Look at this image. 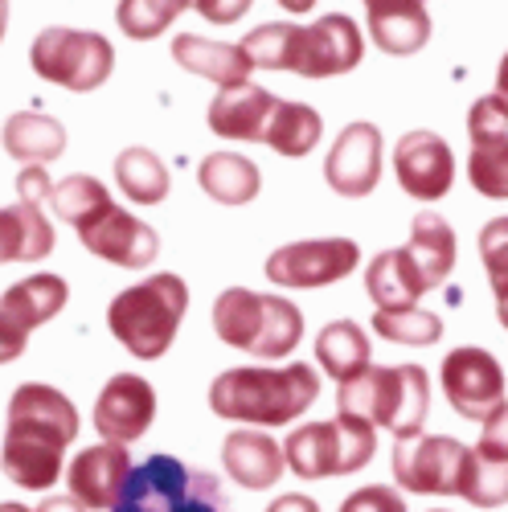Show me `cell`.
<instances>
[{"label": "cell", "mask_w": 508, "mask_h": 512, "mask_svg": "<svg viewBox=\"0 0 508 512\" xmlns=\"http://www.w3.org/2000/svg\"><path fill=\"white\" fill-rule=\"evenodd\" d=\"M197 185L218 205H250L263 189V173L242 152H209L197 164Z\"/></svg>", "instance_id": "obj_26"}, {"label": "cell", "mask_w": 508, "mask_h": 512, "mask_svg": "<svg viewBox=\"0 0 508 512\" xmlns=\"http://www.w3.org/2000/svg\"><path fill=\"white\" fill-rule=\"evenodd\" d=\"M185 312H189L185 279L164 271V275H148L127 291H119L107 308V328L132 357L160 361L173 349Z\"/></svg>", "instance_id": "obj_4"}, {"label": "cell", "mask_w": 508, "mask_h": 512, "mask_svg": "<svg viewBox=\"0 0 508 512\" xmlns=\"http://www.w3.org/2000/svg\"><path fill=\"white\" fill-rule=\"evenodd\" d=\"M472 447H463L451 435H414L394 447L390 472L402 492L418 496H459L463 472H468Z\"/></svg>", "instance_id": "obj_8"}, {"label": "cell", "mask_w": 508, "mask_h": 512, "mask_svg": "<svg viewBox=\"0 0 508 512\" xmlns=\"http://www.w3.org/2000/svg\"><path fill=\"white\" fill-rule=\"evenodd\" d=\"M316 398H320V373L304 361H291L283 369L238 365L218 373L214 386H209V410L226 422L259 426V431L295 422L312 410Z\"/></svg>", "instance_id": "obj_3"}, {"label": "cell", "mask_w": 508, "mask_h": 512, "mask_svg": "<svg viewBox=\"0 0 508 512\" xmlns=\"http://www.w3.org/2000/svg\"><path fill=\"white\" fill-rule=\"evenodd\" d=\"M439 381H443L447 406H451L459 418H472V422H484V418L508 398L500 361H496L488 349H476V345L451 349V353L443 357Z\"/></svg>", "instance_id": "obj_10"}, {"label": "cell", "mask_w": 508, "mask_h": 512, "mask_svg": "<svg viewBox=\"0 0 508 512\" xmlns=\"http://www.w3.org/2000/svg\"><path fill=\"white\" fill-rule=\"evenodd\" d=\"M468 181L476 185V193H480V197L508 201V132L472 136V152H468Z\"/></svg>", "instance_id": "obj_32"}, {"label": "cell", "mask_w": 508, "mask_h": 512, "mask_svg": "<svg viewBox=\"0 0 508 512\" xmlns=\"http://www.w3.org/2000/svg\"><path fill=\"white\" fill-rule=\"evenodd\" d=\"M373 345H369V332L357 320H332L320 328L316 336V365L332 377V381H349L361 369H369L373 361Z\"/></svg>", "instance_id": "obj_28"}, {"label": "cell", "mask_w": 508, "mask_h": 512, "mask_svg": "<svg viewBox=\"0 0 508 512\" xmlns=\"http://www.w3.org/2000/svg\"><path fill=\"white\" fill-rule=\"evenodd\" d=\"M173 58L177 66H185L197 78H209L222 87H238V82H250V58L242 54V46H230V41H214V37H197V33H177L173 37Z\"/></svg>", "instance_id": "obj_22"}, {"label": "cell", "mask_w": 508, "mask_h": 512, "mask_svg": "<svg viewBox=\"0 0 508 512\" xmlns=\"http://www.w3.org/2000/svg\"><path fill=\"white\" fill-rule=\"evenodd\" d=\"M459 496L468 504H476V508L508 504V463H492V459L472 451L468 472H463V484H459Z\"/></svg>", "instance_id": "obj_35"}, {"label": "cell", "mask_w": 508, "mask_h": 512, "mask_svg": "<svg viewBox=\"0 0 508 512\" xmlns=\"http://www.w3.org/2000/svg\"><path fill=\"white\" fill-rule=\"evenodd\" d=\"M50 205H54V218H62L66 226H82L91 222L99 209L111 205V189L99 181V177H87V173H70L66 181H54V193H50Z\"/></svg>", "instance_id": "obj_33"}, {"label": "cell", "mask_w": 508, "mask_h": 512, "mask_svg": "<svg viewBox=\"0 0 508 512\" xmlns=\"http://www.w3.org/2000/svg\"><path fill=\"white\" fill-rule=\"evenodd\" d=\"M324 136V119L316 107L308 103H291V99H279L275 111H271V123H267V132H263V144L275 148L279 156H291V160H300L308 156Z\"/></svg>", "instance_id": "obj_29"}, {"label": "cell", "mask_w": 508, "mask_h": 512, "mask_svg": "<svg viewBox=\"0 0 508 512\" xmlns=\"http://www.w3.org/2000/svg\"><path fill=\"white\" fill-rule=\"evenodd\" d=\"M472 451L492 459V463H508V398L484 418V435H480V443Z\"/></svg>", "instance_id": "obj_38"}, {"label": "cell", "mask_w": 508, "mask_h": 512, "mask_svg": "<svg viewBox=\"0 0 508 512\" xmlns=\"http://www.w3.org/2000/svg\"><path fill=\"white\" fill-rule=\"evenodd\" d=\"M33 512H87V508H82L74 496H46Z\"/></svg>", "instance_id": "obj_44"}, {"label": "cell", "mask_w": 508, "mask_h": 512, "mask_svg": "<svg viewBox=\"0 0 508 512\" xmlns=\"http://www.w3.org/2000/svg\"><path fill=\"white\" fill-rule=\"evenodd\" d=\"M74 402L46 386L25 381L13 390L5 410V439H0V472L25 492H50L66 476V447L78 439Z\"/></svg>", "instance_id": "obj_1"}, {"label": "cell", "mask_w": 508, "mask_h": 512, "mask_svg": "<svg viewBox=\"0 0 508 512\" xmlns=\"http://www.w3.org/2000/svg\"><path fill=\"white\" fill-rule=\"evenodd\" d=\"M254 0H189V9L197 17H205L209 25H234L250 13Z\"/></svg>", "instance_id": "obj_40"}, {"label": "cell", "mask_w": 508, "mask_h": 512, "mask_svg": "<svg viewBox=\"0 0 508 512\" xmlns=\"http://www.w3.org/2000/svg\"><path fill=\"white\" fill-rule=\"evenodd\" d=\"M54 222L33 201L0 205V267L5 263H37L54 254Z\"/></svg>", "instance_id": "obj_21"}, {"label": "cell", "mask_w": 508, "mask_h": 512, "mask_svg": "<svg viewBox=\"0 0 508 512\" xmlns=\"http://www.w3.org/2000/svg\"><path fill=\"white\" fill-rule=\"evenodd\" d=\"M189 480L193 472L177 455H148L132 467L111 512H177V504L189 492Z\"/></svg>", "instance_id": "obj_17"}, {"label": "cell", "mask_w": 508, "mask_h": 512, "mask_svg": "<svg viewBox=\"0 0 508 512\" xmlns=\"http://www.w3.org/2000/svg\"><path fill=\"white\" fill-rule=\"evenodd\" d=\"M132 451L123 443H95L82 447L66 463V496H74L87 512H111L127 476H132Z\"/></svg>", "instance_id": "obj_15"}, {"label": "cell", "mask_w": 508, "mask_h": 512, "mask_svg": "<svg viewBox=\"0 0 508 512\" xmlns=\"http://www.w3.org/2000/svg\"><path fill=\"white\" fill-rule=\"evenodd\" d=\"M214 332L222 345L263 357V361H283L287 353L300 349L304 340V312L295 308L287 295H267L250 287H226L214 300Z\"/></svg>", "instance_id": "obj_5"}, {"label": "cell", "mask_w": 508, "mask_h": 512, "mask_svg": "<svg viewBox=\"0 0 508 512\" xmlns=\"http://www.w3.org/2000/svg\"><path fill=\"white\" fill-rule=\"evenodd\" d=\"M341 512H410V508L390 484H365L341 504Z\"/></svg>", "instance_id": "obj_39"}, {"label": "cell", "mask_w": 508, "mask_h": 512, "mask_svg": "<svg viewBox=\"0 0 508 512\" xmlns=\"http://www.w3.org/2000/svg\"><path fill=\"white\" fill-rule=\"evenodd\" d=\"M275 103L279 95H271L267 87H254V82L222 87L214 103H209V132L222 140H238V144H263Z\"/></svg>", "instance_id": "obj_18"}, {"label": "cell", "mask_w": 508, "mask_h": 512, "mask_svg": "<svg viewBox=\"0 0 508 512\" xmlns=\"http://www.w3.org/2000/svg\"><path fill=\"white\" fill-rule=\"evenodd\" d=\"M238 46L254 70H291L304 78L349 74L365 58V37L349 13H328L312 25L271 21L250 29Z\"/></svg>", "instance_id": "obj_2"}, {"label": "cell", "mask_w": 508, "mask_h": 512, "mask_svg": "<svg viewBox=\"0 0 508 512\" xmlns=\"http://www.w3.org/2000/svg\"><path fill=\"white\" fill-rule=\"evenodd\" d=\"M435 512H447V508H435Z\"/></svg>", "instance_id": "obj_50"}, {"label": "cell", "mask_w": 508, "mask_h": 512, "mask_svg": "<svg viewBox=\"0 0 508 512\" xmlns=\"http://www.w3.org/2000/svg\"><path fill=\"white\" fill-rule=\"evenodd\" d=\"M115 185L136 205H160L168 197V189H173L164 160L152 148H123L115 156Z\"/></svg>", "instance_id": "obj_30"}, {"label": "cell", "mask_w": 508, "mask_h": 512, "mask_svg": "<svg viewBox=\"0 0 508 512\" xmlns=\"http://www.w3.org/2000/svg\"><path fill=\"white\" fill-rule=\"evenodd\" d=\"M365 291L377 308H414L422 295H427V283H422L410 250H381L369 259L365 267Z\"/></svg>", "instance_id": "obj_23"}, {"label": "cell", "mask_w": 508, "mask_h": 512, "mask_svg": "<svg viewBox=\"0 0 508 512\" xmlns=\"http://www.w3.org/2000/svg\"><path fill=\"white\" fill-rule=\"evenodd\" d=\"M29 328H21L5 308H0V365H9V361H17L21 353H25V345H29Z\"/></svg>", "instance_id": "obj_42"}, {"label": "cell", "mask_w": 508, "mask_h": 512, "mask_svg": "<svg viewBox=\"0 0 508 512\" xmlns=\"http://www.w3.org/2000/svg\"><path fill=\"white\" fill-rule=\"evenodd\" d=\"M480 263L488 271L492 291L508 283V218H492L480 230Z\"/></svg>", "instance_id": "obj_36"}, {"label": "cell", "mask_w": 508, "mask_h": 512, "mask_svg": "<svg viewBox=\"0 0 508 512\" xmlns=\"http://www.w3.org/2000/svg\"><path fill=\"white\" fill-rule=\"evenodd\" d=\"M369 37L381 54L410 58L431 41L427 0H365Z\"/></svg>", "instance_id": "obj_19"}, {"label": "cell", "mask_w": 508, "mask_h": 512, "mask_svg": "<svg viewBox=\"0 0 508 512\" xmlns=\"http://www.w3.org/2000/svg\"><path fill=\"white\" fill-rule=\"evenodd\" d=\"M492 295H496V320H500V324H504V332H508V283H504V287H496Z\"/></svg>", "instance_id": "obj_46"}, {"label": "cell", "mask_w": 508, "mask_h": 512, "mask_svg": "<svg viewBox=\"0 0 508 512\" xmlns=\"http://www.w3.org/2000/svg\"><path fill=\"white\" fill-rule=\"evenodd\" d=\"M267 512H320V504L312 496H304V492H287V496H275L267 504Z\"/></svg>", "instance_id": "obj_43"}, {"label": "cell", "mask_w": 508, "mask_h": 512, "mask_svg": "<svg viewBox=\"0 0 508 512\" xmlns=\"http://www.w3.org/2000/svg\"><path fill=\"white\" fill-rule=\"evenodd\" d=\"M0 512H33V508H25V504H17V500H0Z\"/></svg>", "instance_id": "obj_49"}, {"label": "cell", "mask_w": 508, "mask_h": 512, "mask_svg": "<svg viewBox=\"0 0 508 512\" xmlns=\"http://www.w3.org/2000/svg\"><path fill=\"white\" fill-rule=\"evenodd\" d=\"M0 144L13 160L25 164H54L66 152V127L54 115H41V111H17L5 119V132H0Z\"/></svg>", "instance_id": "obj_24"}, {"label": "cell", "mask_w": 508, "mask_h": 512, "mask_svg": "<svg viewBox=\"0 0 508 512\" xmlns=\"http://www.w3.org/2000/svg\"><path fill=\"white\" fill-rule=\"evenodd\" d=\"M361 267V246L353 238H308L287 242L267 259V279L279 287L312 291L349 279Z\"/></svg>", "instance_id": "obj_9"}, {"label": "cell", "mask_w": 508, "mask_h": 512, "mask_svg": "<svg viewBox=\"0 0 508 512\" xmlns=\"http://www.w3.org/2000/svg\"><path fill=\"white\" fill-rule=\"evenodd\" d=\"M74 234L95 259H103L111 267H123V271H144V267L156 263V254H160L156 230L144 226L140 218H132L127 209H119L115 201L107 209H99L91 222H82Z\"/></svg>", "instance_id": "obj_11"}, {"label": "cell", "mask_w": 508, "mask_h": 512, "mask_svg": "<svg viewBox=\"0 0 508 512\" xmlns=\"http://www.w3.org/2000/svg\"><path fill=\"white\" fill-rule=\"evenodd\" d=\"M377 451V426L336 414L332 422H300L283 439V463L300 480L353 476Z\"/></svg>", "instance_id": "obj_6"}, {"label": "cell", "mask_w": 508, "mask_h": 512, "mask_svg": "<svg viewBox=\"0 0 508 512\" xmlns=\"http://www.w3.org/2000/svg\"><path fill=\"white\" fill-rule=\"evenodd\" d=\"M29 66L41 82H50V87L87 95V91H99L111 78L115 46L95 29L46 25L29 46Z\"/></svg>", "instance_id": "obj_7"}, {"label": "cell", "mask_w": 508, "mask_h": 512, "mask_svg": "<svg viewBox=\"0 0 508 512\" xmlns=\"http://www.w3.org/2000/svg\"><path fill=\"white\" fill-rule=\"evenodd\" d=\"M381 127L369 119H357L349 127H341V136L332 140L328 160H324V181L332 193L341 197H369L381 181Z\"/></svg>", "instance_id": "obj_12"}, {"label": "cell", "mask_w": 508, "mask_h": 512, "mask_svg": "<svg viewBox=\"0 0 508 512\" xmlns=\"http://www.w3.org/2000/svg\"><path fill=\"white\" fill-rule=\"evenodd\" d=\"M394 177L414 201H443L455 185V156L447 140L427 127H414L394 144Z\"/></svg>", "instance_id": "obj_13"}, {"label": "cell", "mask_w": 508, "mask_h": 512, "mask_svg": "<svg viewBox=\"0 0 508 512\" xmlns=\"http://www.w3.org/2000/svg\"><path fill=\"white\" fill-rule=\"evenodd\" d=\"M177 512H230V500H226L222 480L214 472H193L189 492L177 504Z\"/></svg>", "instance_id": "obj_37"}, {"label": "cell", "mask_w": 508, "mask_h": 512, "mask_svg": "<svg viewBox=\"0 0 508 512\" xmlns=\"http://www.w3.org/2000/svg\"><path fill=\"white\" fill-rule=\"evenodd\" d=\"M70 300V283L62 275H50V271H37L29 279H17L5 295H0V308H5L21 328H41L50 324Z\"/></svg>", "instance_id": "obj_27"}, {"label": "cell", "mask_w": 508, "mask_h": 512, "mask_svg": "<svg viewBox=\"0 0 508 512\" xmlns=\"http://www.w3.org/2000/svg\"><path fill=\"white\" fill-rule=\"evenodd\" d=\"M373 332L394 340V345H406V349H431L443 340V316L418 308V304L414 308H377Z\"/></svg>", "instance_id": "obj_31"}, {"label": "cell", "mask_w": 508, "mask_h": 512, "mask_svg": "<svg viewBox=\"0 0 508 512\" xmlns=\"http://www.w3.org/2000/svg\"><path fill=\"white\" fill-rule=\"evenodd\" d=\"M402 394H406V377L402 365H369L357 377L336 386V414L361 418L381 431H398L402 418Z\"/></svg>", "instance_id": "obj_16"}, {"label": "cell", "mask_w": 508, "mask_h": 512, "mask_svg": "<svg viewBox=\"0 0 508 512\" xmlns=\"http://www.w3.org/2000/svg\"><path fill=\"white\" fill-rule=\"evenodd\" d=\"M222 463L234 484H242L246 492H263L275 488L287 472L283 463V443H275L259 426H238L222 443Z\"/></svg>", "instance_id": "obj_20"}, {"label": "cell", "mask_w": 508, "mask_h": 512, "mask_svg": "<svg viewBox=\"0 0 508 512\" xmlns=\"http://www.w3.org/2000/svg\"><path fill=\"white\" fill-rule=\"evenodd\" d=\"M406 250H410V259H414L422 283H427V291H431V287L447 283V275L455 271L459 242H455V230H451L447 218H439V213H431V209H422V213H414V222H410Z\"/></svg>", "instance_id": "obj_25"}, {"label": "cell", "mask_w": 508, "mask_h": 512, "mask_svg": "<svg viewBox=\"0 0 508 512\" xmlns=\"http://www.w3.org/2000/svg\"><path fill=\"white\" fill-rule=\"evenodd\" d=\"M17 201H33V205H46L50 201V193H54V181H50V173L41 164H25L21 173H17Z\"/></svg>", "instance_id": "obj_41"}, {"label": "cell", "mask_w": 508, "mask_h": 512, "mask_svg": "<svg viewBox=\"0 0 508 512\" xmlns=\"http://www.w3.org/2000/svg\"><path fill=\"white\" fill-rule=\"evenodd\" d=\"M5 29H9V0H0V41H5Z\"/></svg>", "instance_id": "obj_48"}, {"label": "cell", "mask_w": 508, "mask_h": 512, "mask_svg": "<svg viewBox=\"0 0 508 512\" xmlns=\"http://www.w3.org/2000/svg\"><path fill=\"white\" fill-rule=\"evenodd\" d=\"M492 95L508 107V54H504V58H500V66H496V91H492Z\"/></svg>", "instance_id": "obj_45"}, {"label": "cell", "mask_w": 508, "mask_h": 512, "mask_svg": "<svg viewBox=\"0 0 508 512\" xmlns=\"http://www.w3.org/2000/svg\"><path fill=\"white\" fill-rule=\"evenodd\" d=\"M279 9H287V13H295V17H304V13L316 9V0H279Z\"/></svg>", "instance_id": "obj_47"}, {"label": "cell", "mask_w": 508, "mask_h": 512, "mask_svg": "<svg viewBox=\"0 0 508 512\" xmlns=\"http://www.w3.org/2000/svg\"><path fill=\"white\" fill-rule=\"evenodd\" d=\"M156 390L140 373H115L95 398V431L103 443H136L152 431Z\"/></svg>", "instance_id": "obj_14"}, {"label": "cell", "mask_w": 508, "mask_h": 512, "mask_svg": "<svg viewBox=\"0 0 508 512\" xmlns=\"http://www.w3.org/2000/svg\"><path fill=\"white\" fill-rule=\"evenodd\" d=\"M189 9V0H119L115 21L132 41H152Z\"/></svg>", "instance_id": "obj_34"}]
</instances>
